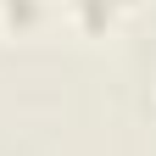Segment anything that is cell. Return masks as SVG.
I'll list each match as a JSON object with an SVG mask.
<instances>
[{"label": "cell", "instance_id": "6da1fadb", "mask_svg": "<svg viewBox=\"0 0 156 156\" xmlns=\"http://www.w3.org/2000/svg\"><path fill=\"white\" fill-rule=\"evenodd\" d=\"M134 0H73V11H78V23H84L89 34H101V28H112V17L117 11H128Z\"/></svg>", "mask_w": 156, "mask_h": 156}, {"label": "cell", "instance_id": "7a4b0ae2", "mask_svg": "<svg viewBox=\"0 0 156 156\" xmlns=\"http://www.w3.org/2000/svg\"><path fill=\"white\" fill-rule=\"evenodd\" d=\"M0 11H6L11 28H28L34 17H39V0H0Z\"/></svg>", "mask_w": 156, "mask_h": 156}]
</instances>
